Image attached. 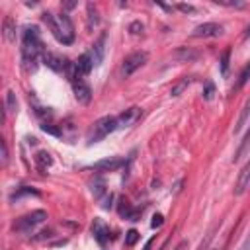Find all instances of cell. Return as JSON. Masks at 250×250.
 <instances>
[{
  "label": "cell",
  "instance_id": "obj_1",
  "mask_svg": "<svg viewBox=\"0 0 250 250\" xmlns=\"http://www.w3.org/2000/svg\"><path fill=\"white\" fill-rule=\"evenodd\" d=\"M43 53L45 49L37 25H25L21 31V68L25 72H35L39 57H43Z\"/></svg>",
  "mask_w": 250,
  "mask_h": 250
},
{
  "label": "cell",
  "instance_id": "obj_2",
  "mask_svg": "<svg viewBox=\"0 0 250 250\" xmlns=\"http://www.w3.org/2000/svg\"><path fill=\"white\" fill-rule=\"evenodd\" d=\"M43 21L49 25L51 33L55 35V39L62 45H70L74 41V25H72V20L66 12L62 14H53V12H43L41 14Z\"/></svg>",
  "mask_w": 250,
  "mask_h": 250
},
{
  "label": "cell",
  "instance_id": "obj_3",
  "mask_svg": "<svg viewBox=\"0 0 250 250\" xmlns=\"http://www.w3.org/2000/svg\"><path fill=\"white\" fill-rule=\"evenodd\" d=\"M117 131V117L115 115H104L100 119H96L88 131V143H98L104 137H107L109 133Z\"/></svg>",
  "mask_w": 250,
  "mask_h": 250
},
{
  "label": "cell",
  "instance_id": "obj_4",
  "mask_svg": "<svg viewBox=\"0 0 250 250\" xmlns=\"http://www.w3.org/2000/svg\"><path fill=\"white\" fill-rule=\"evenodd\" d=\"M47 219V211L45 209H35L31 213H25L21 217H18L12 223V230L14 232H29L31 229H35L37 225H41Z\"/></svg>",
  "mask_w": 250,
  "mask_h": 250
},
{
  "label": "cell",
  "instance_id": "obj_5",
  "mask_svg": "<svg viewBox=\"0 0 250 250\" xmlns=\"http://www.w3.org/2000/svg\"><path fill=\"white\" fill-rule=\"evenodd\" d=\"M146 59H148L146 51H135V53H131L129 57H125V61H123V64H121V76H123V78H129L135 70H139V68L146 62Z\"/></svg>",
  "mask_w": 250,
  "mask_h": 250
},
{
  "label": "cell",
  "instance_id": "obj_6",
  "mask_svg": "<svg viewBox=\"0 0 250 250\" xmlns=\"http://www.w3.org/2000/svg\"><path fill=\"white\" fill-rule=\"evenodd\" d=\"M223 31H225V27L221 23H217V21H203V23L193 27L191 35L193 37H219V35H223Z\"/></svg>",
  "mask_w": 250,
  "mask_h": 250
},
{
  "label": "cell",
  "instance_id": "obj_7",
  "mask_svg": "<svg viewBox=\"0 0 250 250\" xmlns=\"http://www.w3.org/2000/svg\"><path fill=\"white\" fill-rule=\"evenodd\" d=\"M41 61H43L45 66H49V68L55 70V72H66V68H68V64H70L68 59H64V57L57 55V53H51V51H45L43 57H41Z\"/></svg>",
  "mask_w": 250,
  "mask_h": 250
},
{
  "label": "cell",
  "instance_id": "obj_8",
  "mask_svg": "<svg viewBox=\"0 0 250 250\" xmlns=\"http://www.w3.org/2000/svg\"><path fill=\"white\" fill-rule=\"evenodd\" d=\"M141 115H143V111H141V107H137V105H133V107H129V109H125V111H121V113L117 115V129H125V127L135 125V123L141 119Z\"/></svg>",
  "mask_w": 250,
  "mask_h": 250
},
{
  "label": "cell",
  "instance_id": "obj_9",
  "mask_svg": "<svg viewBox=\"0 0 250 250\" xmlns=\"http://www.w3.org/2000/svg\"><path fill=\"white\" fill-rule=\"evenodd\" d=\"M121 166H125V160H123V158L107 156V158H102V160L94 162V164L90 166V170H96V172H115V170H119Z\"/></svg>",
  "mask_w": 250,
  "mask_h": 250
},
{
  "label": "cell",
  "instance_id": "obj_10",
  "mask_svg": "<svg viewBox=\"0 0 250 250\" xmlns=\"http://www.w3.org/2000/svg\"><path fill=\"white\" fill-rule=\"evenodd\" d=\"M92 234H94V238H96V242L100 244V246H105L107 242H109V234H111V230H109V227L102 221V219H94V223H92Z\"/></svg>",
  "mask_w": 250,
  "mask_h": 250
},
{
  "label": "cell",
  "instance_id": "obj_11",
  "mask_svg": "<svg viewBox=\"0 0 250 250\" xmlns=\"http://www.w3.org/2000/svg\"><path fill=\"white\" fill-rule=\"evenodd\" d=\"M105 43H107V33H102L94 43H92V51H90V57H92V62L94 66H100L102 61H104V55H105Z\"/></svg>",
  "mask_w": 250,
  "mask_h": 250
},
{
  "label": "cell",
  "instance_id": "obj_12",
  "mask_svg": "<svg viewBox=\"0 0 250 250\" xmlns=\"http://www.w3.org/2000/svg\"><path fill=\"white\" fill-rule=\"evenodd\" d=\"M72 90H74V98H76V102H78V104L88 105V104L92 102V88H90L84 80L74 82V84H72Z\"/></svg>",
  "mask_w": 250,
  "mask_h": 250
},
{
  "label": "cell",
  "instance_id": "obj_13",
  "mask_svg": "<svg viewBox=\"0 0 250 250\" xmlns=\"http://www.w3.org/2000/svg\"><path fill=\"white\" fill-rule=\"evenodd\" d=\"M248 188H250V158H248V162L242 166V170H240V174H238V178H236L234 193H236V195H242Z\"/></svg>",
  "mask_w": 250,
  "mask_h": 250
},
{
  "label": "cell",
  "instance_id": "obj_14",
  "mask_svg": "<svg viewBox=\"0 0 250 250\" xmlns=\"http://www.w3.org/2000/svg\"><path fill=\"white\" fill-rule=\"evenodd\" d=\"M2 33H4V39L6 41H16V21L12 16H6L4 21H2Z\"/></svg>",
  "mask_w": 250,
  "mask_h": 250
},
{
  "label": "cell",
  "instance_id": "obj_15",
  "mask_svg": "<svg viewBox=\"0 0 250 250\" xmlns=\"http://www.w3.org/2000/svg\"><path fill=\"white\" fill-rule=\"evenodd\" d=\"M197 57H199V53L195 49H189V47H178L174 51V59H178L180 62H189V61H193Z\"/></svg>",
  "mask_w": 250,
  "mask_h": 250
},
{
  "label": "cell",
  "instance_id": "obj_16",
  "mask_svg": "<svg viewBox=\"0 0 250 250\" xmlns=\"http://www.w3.org/2000/svg\"><path fill=\"white\" fill-rule=\"evenodd\" d=\"M117 211H119V215H121L123 219H127V221H139V215H141V211H139V209H133L127 201H121Z\"/></svg>",
  "mask_w": 250,
  "mask_h": 250
},
{
  "label": "cell",
  "instance_id": "obj_17",
  "mask_svg": "<svg viewBox=\"0 0 250 250\" xmlns=\"http://www.w3.org/2000/svg\"><path fill=\"white\" fill-rule=\"evenodd\" d=\"M248 121H250V98L246 100V104H244V105H242V109H240V115H238L236 125H234V133H240V131H242V127H244Z\"/></svg>",
  "mask_w": 250,
  "mask_h": 250
},
{
  "label": "cell",
  "instance_id": "obj_18",
  "mask_svg": "<svg viewBox=\"0 0 250 250\" xmlns=\"http://www.w3.org/2000/svg\"><path fill=\"white\" fill-rule=\"evenodd\" d=\"M86 10H88V16H86V27H88V29L98 27V23H100V14H98V8H96L92 2H88V4H86Z\"/></svg>",
  "mask_w": 250,
  "mask_h": 250
},
{
  "label": "cell",
  "instance_id": "obj_19",
  "mask_svg": "<svg viewBox=\"0 0 250 250\" xmlns=\"http://www.w3.org/2000/svg\"><path fill=\"white\" fill-rule=\"evenodd\" d=\"M191 82H193V76H182V78H180V80L170 88V96H172V98L180 96V94H182V92H184Z\"/></svg>",
  "mask_w": 250,
  "mask_h": 250
},
{
  "label": "cell",
  "instance_id": "obj_20",
  "mask_svg": "<svg viewBox=\"0 0 250 250\" xmlns=\"http://www.w3.org/2000/svg\"><path fill=\"white\" fill-rule=\"evenodd\" d=\"M248 146H250V129L244 133V137H242V141H240V145H238V148H236V152H234V158H232V160H234V162H238V160H240V158L250 150Z\"/></svg>",
  "mask_w": 250,
  "mask_h": 250
},
{
  "label": "cell",
  "instance_id": "obj_21",
  "mask_svg": "<svg viewBox=\"0 0 250 250\" xmlns=\"http://www.w3.org/2000/svg\"><path fill=\"white\" fill-rule=\"evenodd\" d=\"M90 191H92V195H94L96 199H100V197L105 193V180H104V178H94V180L90 182Z\"/></svg>",
  "mask_w": 250,
  "mask_h": 250
},
{
  "label": "cell",
  "instance_id": "obj_22",
  "mask_svg": "<svg viewBox=\"0 0 250 250\" xmlns=\"http://www.w3.org/2000/svg\"><path fill=\"white\" fill-rule=\"evenodd\" d=\"M51 162H53V158L47 150H39L35 154V164H37L39 170H47V166H51Z\"/></svg>",
  "mask_w": 250,
  "mask_h": 250
},
{
  "label": "cell",
  "instance_id": "obj_23",
  "mask_svg": "<svg viewBox=\"0 0 250 250\" xmlns=\"http://www.w3.org/2000/svg\"><path fill=\"white\" fill-rule=\"evenodd\" d=\"M4 109H6V113H16V111H18V100H16V94H14L12 90H8V92H6Z\"/></svg>",
  "mask_w": 250,
  "mask_h": 250
},
{
  "label": "cell",
  "instance_id": "obj_24",
  "mask_svg": "<svg viewBox=\"0 0 250 250\" xmlns=\"http://www.w3.org/2000/svg\"><path fill=\"white\" fill-rule=\"evenodd\" d=\"M248 78H250V62L240 70V74H238V82L234 84V88H232V92H236V90H240L246 82H248Z\"/></svg>",
  "mask_w": 250,
  "mask_h": 250
},
{
  "label": "cell",
  "instance_id": "obj_25",
  "mask_svg": "<svg viewBox=\"0 0 250 250\" xmlns=\"http://www.w3.org/2000/svg\"><path fill=\"white\" fill-rule=\"evenodd\" d=\"M21 195H39V191H37V189H33V188H27V186H23V188H20L18 191H14V193L10 195V201H14V199H20Z\"/></svg>",
  "mask_w": 250,
  "mask_h": 250
},
{
  "label": "cell",
  "instance_id": "obj_26",
  "mask_svg": "<svg viewBox=\"0 0 250 250\" xmlns=\"http://www.w3.org/2000/svg\"><path fill=\"white\" fill-rule=\"evenodd\" d=\"M229 59H230V49H225V53L221 57V74L223 76L229 74Z\"/></svg>",
  "mask_w": 250,
  "mask_h": 250
},
{
  "label": "cell",
  "instance_id": "obj_27",
  "mask_svg": "<svg viewBox=\"0 0 250 250\" xmlns=\"http://www.w3.org/2000/svg\"><path fill=\"white\" fill-rule=\"evenodd\" d=\"M137 240H139V232L135 229H131V230L125 232V246H135Z\"/></svg>",
  "mask_w": 250,
  "mask_h": 250
},
{
  "label": "cell",
  "instance_id": "obj_28",
  "mask_svg": "<svg viewBox=\"0 0 250 250\" xmlns=\"http://www.w3.org/2000/svg\"><path fill=\"white\" fill-rule=\"evenodd\" d=\"M213 94H215V84L213 82H205V88H203V100H213Z\"/></svg>",
  "mask_w": 250,
  "mask_h": 250
},
{
  "label": "cell",
  "instance_id": "obj_29",
  "mask_svg": "<svg viewBox=\"0 0 250 250\" xmlns=\"http://www.w3.org/2000/svg\"><path fill=\"white\" fill-rule=\"evenodd\" d=\"M41 129H43L45 133H51V135H55V137H61V129H59V127H55L53 123H43V125H41Z\"/></svg>",
  "mask_w": 250,
  "mask_h": 250
},
{
  "label": "cell",
  "instance_id": "obj_30",
  "mask_svg": "<svg viewBox=\"0 0 250 250\" xmlns=\"http://www.w3.org/2000/svg\"><path fill=\"white\" fill-rule=\"evenodd\" d=\"M143 29H145V25H143V23H141L139 20H137V21H131V23H129V31H131L133 35H139V33H143Z\"/></svg>",
  "mask_w": 250,
  "mask_h": 250
},
{
  "label": "cell",
  "instance_id": "obj_31",
  "mask_svg": "<svg viewBox=\"0 0 250 250\" xmlns=\"http://www.w3.org/2000/svg\"><path fill=\"white\" fill-rule=\"evenodd\" d=\"M0 150H2V166L8 164V145L4 139H0Z\"/></svg>",
  "mask_w": 250,
  "mask_h": 250
},
{
  "label": "cell",
  "instance_id": "obj_32",
  "mask_svg": "<svg viewBox=\"0 0 250 250\" xmlns=\"http://www.w3.org/2000/svg\"><path fill=\"white\" fill-rule=\"evenodd\" d=\"M162 223H164V217H162V213H156V215L152 217V223H150V227H152V229H158V227H162Z\"/></svg>",
  "mask_w": 250,
  "mask_h": 250
},
{
  "label": "cell",
  "instance_id": "obj_33",
  "mask_svg": "<svg viewBox=\"0 0 250 250\" xmlns=\"http://www.w3.org/2000/svg\"><path fill=\"white\" fill-rule=\"evenodd\" d=\"M176 8L182 10V12H195V6H191V4H184V2L176 4Z\"/></svg>",
  "mask_w": 250,
  "mask_h": 250
},
{
  "label": "cell",
  "instance_id": "obj_34",
  "mask_svg": "<svg viewBox=\"0 0 250 250\" xmlns=\"http://www.w3.org/2000/svg\"><path fill=\"white\" fill-rule=\"evenodd\" d=\"M49 236H53V230H51V229H45V230H41L39 236H35V238H37V240H43V238H49Z\"/></svg>",
  "mask_w": 250,
  "mask_h": 250
},
{
  "label": "cell",
  "instance_id": "obj_35",
  "mask_svg": "<svg viewBox=\"0 0 250 250\" xmlns=\"http://www.w3.org/2000/svg\"><path fill=\"white\" fill-rule=\"evenodd\" d=\"M238 250H250V232H248V236L244 238V242L240 244V248Z\"/></svg>",
  "mask_w": 250,
  "mask_h": 250
},
{
  "label": "cell",
  "instance_id": "obj_36",
  "mask_svg": "<svg viewBox=\"0 0 250 250\" xmlns=\"http://www.w3.org/2000/svg\"><path fill=\"white\" fill-rule=\"evenodd\" d=\"M111 201H113V195L109 193V197H107V199H105V203H104V209H109V207H111Z\"/></svg>",
  "mask_w": 250,
  "mask_h": 250
},
{
  "label": "cell",
  "instance_id": "obj_37",
  "mask_svg": "<svg viewBox=\"0 0 250 250\" xmlns=\"http://www.w3.org/2000/svg\"><path fill=\"white\" fill-rule=\"evenodd\" d=\"M152 242H154V236L146 240V244H145V248H143V250H150V246H152Z\"/></svg>",
  "mask_w": 250,
  "mask_h": 250
},
{
  "label": "cell",
  "instance_id": "obj_38",
  "mask_svg": "<svg viewBox=\"0 0 250 250\" xmlns=\"http://www.w3.org/2000/svg\"><path fill=\"white\" fill-rule=\"evenodd\" d=\"M76 6V2H64V8L66 10H70V8H74Z\"/></svg>",
  "mask_w": 250,
  "mask_h": 250
},
{
  "label": "cell",
  "instance_id": "obj_39",
  "mask_svg": "<svg viewBox=\"0 0 250 250\" xmlns=\"http://www.w3.org/2000/svg\"><path fill=\"white\" fill-rule=\"evenodd\" d=\"M184 246H186V240H182V242H180V244H178V246H176V248H174V250H182V248H184Z\"/></svg>",
  "mask_w": 250,
  "mask_h": 250
},
{
  "label": "cell",
  "instance_id": "obj_40",
  "mask_svg": "<svg viewBox=\"0 0 250 250\" xmlns=\"http://www.w3.org/2000/svg\"><path fill=\"white\" fill-rule=\"evenodd\" d=\"M166 246H168V240H166V242H164V244H162V246H160L158 250H166Z\"/></svg>",
  "mask_w": 250,
  "mask_h": 250
}]
</instances>
